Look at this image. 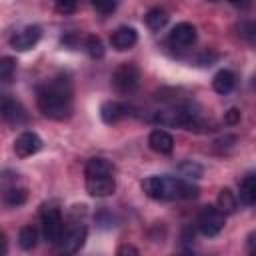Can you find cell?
<instances>
[{"instance_id":"cell-20","label":"cell","mask_w":256,"mask_h":256,"mask_svg":"<svg viewBox=\"0 0 256 256\" xmlns=\"http://www.w3.org/2000/svg\"><path fill=\"white\" fill-rule=\"evenodd\" d=\"M166 24H168V14H166V10H162V8H150V10H148V14H146V26H148L150 30L158 32V30H162Z\"/></svg>"},{"instance_id":"cell-16","label":"cell","mask_w":256,"mask_h":256,"mask_svg":"<svg viewBox=\"0 0 256 256\" xmlns=\"http://www.w3.org/2000/svg\"><path fill=\"white\" fill-rule=\"evenodd\" d=\"M234 86H236V76H234L232 70H220L212 78V88L218 94H228V92L234 90Z\"/></svg>"},{"instance_id":"cell-19","label":"cell","mask_w":256,"mask_h":256,"mask_svg":"<svg viewBox=\"0 0 256 256\" xmlns=\"http://www.w3.org/2000/svg\"><path fill=\"white\" fill-rule=\"evenodd\" d=\"M26 198H28V192H26L24 188H16V186L6 188V190H4V196H2L4 206H8V208H18V206H22V204L26 202Z\"/></svg>"},{"instance_id":"cell-7","label":"cell","mask_w":256,"mask_h":256,"mask_svg":"<svg viewBox=\"0 0 256 256\" xmlns=\"http://www.w3.org/2000/svg\"><path fill=\"white\" fill-rule=\"evenodd\" d=\"M40 38H42V28L36 24H30V26H26V28H22L10 36V46L18 52H26V50L34 48Z\"/></svg>"},{"instance_id":"cell-18","label":"cell","mask_w":256,"mask_h":256,"mask_svg":"<svg viewBox=\"0 0 256 256\" xmlns=\"http://www.w3.org/2000/svg\"><path fill=\"white\" fill-rule=\"evenodd\" d=\"M238 196L230 190V188H222L220 190V194H218V208L224 212V214H234L236 212V208H238Z\"/></svg>"},{"instance_id":"cell-15","label":"cell","mask_w":256,"mask_h":256,"mask_svg":"<svg viewBox=\"0 0 256 256\" xmlns=\"http://www.w3.org/2000/svg\"><path fill=\"white\" fill-rule=\"evenodd\" d=\"M238 200L246 206L256 204V174H248L244 176V180L240 182V190H238Z\"/></svg>"},{"instance_id":"cell-17","label":"cell","mask_w":256,"mask_h":256,"mask_svg":"<svg viewBox=\"0 0 256 256\" xmlns=\"http://www.w3.org/2000/svg\"><path fill=\"white\" fill-rule=\"evenodd\" d=\"M84 174H86V178H90V176H102V174H114V168H112V164L106 158H90L86 162Z\"/></svg>"},{"instance_id":"cell-9","label":"cell","mask_w":256,"mask_h":256,"mask_svg":"<svg viewBox=\"0 0 256 256\" xmlns=\"http://www.w3.org/2000/svg\"><path fill=\"white\" fill-rule=\"evenodd\" d=\"M168 42L172 48H188L196 42V28L188 22H180L170 30Z\"/></svg>"},{"instance_id":"cell-25","label":"cell","mask_w":256,"mask_h":256,"mask_svg":"<svg viewBox=\"0 0 256 256\" xmlns=\"http://www.w3.org/2000/svg\"><path fill=\"white\" fill-rule=\"evenodd\" d=\"M238 34L240 38H244L248 44L256 46V22H242L238 26Z\"/></svg>"},{"instance_id":"cell-6","label":"cell","mask_w":256,"mask_h":256,"mask_svg":"<svg viewBox=\"0 0 256 256\" xmlns=\"http://www.w3.org/2000/svg\"><path fill=\"white\" fill-rule=\"evenodd\" d=\"M86 234H88L86 226L80 224V222H76L74 226H68V228H66L62 240H60L56 246H58V250H60L62 254H74V252H78V250L84 246Z\"/></svg>"},{"instance_id":"cell-28","label":"cell","mask_w":256,"mask_h":256,"mask_svg":"<svg viewBox=\"0 0 256 256\" xmlns=\"http://www.w3.org/2000/svg\"><path fill=\"white\" fill-rule=\"evenodd\" d=\"M224 122H226V124H236V122H240V110H238V108H230V110L224 114Z\"/></svg>"},{"instance_id":"cell-31","label":"cell","mask_w":256,"mask_h":256,"mask_svg":"<svg viewBox=\"0 0 256 256\" xmlns=\"http://www.w3.org/2000/svg\"><path fill=\"white\" fill-rule=\"evenodd\" d=\"M228 2H232V4H242L244 0H228Z\"/></svg>"},{"instance_id":"cell-3","label":"cell","mask_w":256,"mask_h":256,"mask_svg":"<svg viewBox=\"0 0 256 256\" xmlns=\"http://www.w3.org/2000/svg\"><path fill=\"white\" fill-rule=\"evenodd\" d=\"M226 222V214L218 208V206H204L196 218V228L200 230V234L212 238L216 234H220V230L224 228Z\"/></svg>"},{"instance_id":"cell-1","label":"cell","mask_w":256,"mask_h":256,"mask_svg":"<svg viewBox=\"0 0 256 256\" xmlns=\"http://www.w3.org/2000/svg\"><path fill=\"white\" fill-rule=\"evenodd\" d=\"M38 108L50 120H66L72 114V84L66 76H56L38 88Z\"/></svg>"},{"instance_id":"cell-23","label":"cell","mask_w":256,"mask_h":256,"mask_svg":"<svg viewBox=\"0 0 256 256\" xmlns=\"http://www.w3.org/2000/svg\"><path fill=\"white\" fill-rule=\"evenodd\" d=\"M14 72H16V60L10 58V56H4V58L0 60V80L6 82V84L12 82Z\"/></svg>"},{"instance_id":"cell-29","label":"cell","mask_w":256,"mask_h":256,"mask_svg":"<svg viewBox=\"0 0 256 256\" xmlns=\"http://www.w3.org/2000/svg\"><path fill=\"white\" fill-rule=\"evenodd\" d=\"M248 250H250L252 254H256V232H252V234L248 236Z\"/></svg>"},{"instance_id":"cell-21","label":"cell","mask_w":256,"mask_h":256,"mask_svg":"<svg viewBox=\"0 0 256 256\" xmlns=\"http://www.w3.org/2000/svg\"><path fill=\"white\" fill-rule=\"evenodd\" d=\"M18 244L22 250H32L38 244V230L34 226H24L18 232Z\"/></svg>"},{"instance_id":"cell-26","label":"cell","mask_w":256,"mask_h":256,"mask_svg":"<svg viewBox=\"0 0 256 256\" xmlns=\"http://www.w3.org/2000/svg\"><path fill=\"white\" fill-rule=\"evenodd\" d=\"M90 4L94 6V10L96 12H100V14H112L114 10H116V0H90Z\"/></svg>"},{"instance_id":"cell-2","label":"cell","mask_w":256,"mask_h":256,"mask_svg":"<svg viewBox=\"0 0 256 256\" xmlns=\"http://www.w3.org/2000/svg\"><path fill=\"white\" fill-rule=\"evenodd\" d=\"M142 190L152 200H182L198 196L194 184L174 176H148L142 180Z\"/></svg>"},{"instance_id":"cell-13","label":"cell","mask_w":256,"mask_h":256,"mask_svg":"<svg viewBox=\"0 0 256 256\" xmlns=\"http://www.w3.org/2000/svg\"><path fill=\"white\" fill-rule=\"evenodd\" d=\"M148 144L158 154H170L174 150V138H172V134L166 132V130H162V128H156V130L150 132Z\"/></svg>"},{"instance_id":"cell-5","label":"cell","mask_w":256,"mask_h":256,"mask_svg":"<svg viewBox=\"0 0 256 256\" xmlns=\"http://www.w3.org/2000/svg\"><path fill=\"white\" fill-rule=\"evenodd\" d=\"M66 232V224L58 208H44L42 210V234L50 244H58Z\"/></svg>"},{"instance_id":"cell-11","label":"cell","mask_w":256,"mask_h":256,"mask_svg":"<svg viewBox=\"0 0 256 256\" xmlns=\"http://www.w3.org/2000/svg\"><path fill=\"white\" fill-rule=\"evenodd\" d=\"M2 118L10 126H20V124L26 122V110L18 100H14L10 96H4L2 98Z\"/></svg>"},{"instance_id":"cell-10","label":"cell","mask_w":256,"mask_h":256,"mask_svg":"<svg viewBox=\"0 0 256 256\" xmlns=\"http://www.w3.org/2000/svg\"><path fill=\"white\" fill-rule=\"evenodd\" d=\"M40 148H42V138L36 132H22L14 140V154L18 158H28V156L40 152Z\"/></svg>"},{"instance_id":"cell-27","label":"cell","mask_w":256,"mask_h":256,"mask_svg":"<svg viewBox=\"0 0 256 256\" xmlns=\"http://www.w3.org/2000/svg\"><path fill=\"white\" fill-rule=\"evenodd\" d=\"M56 2V10L62 12V14H70L76 10V4L78 0H54Z\"/></svg>"},{"instance_id":"cell-24","label":"cell","mask_w":256,"mask_h":256,"mask_svg":"<svg viewBox=\"0 0 256 256\" xmlns=\"http://www.w3.org/2000/svg\"><path fill=\"white\" fill-rule=\"evenodd\" d=\"M180 174L184 176V178H188V180H196V178H200L202 176V166L200 164H196V162H192V160H188V162H182L180 164Z\"/></svg>"},{"instance_id":"cell-8","label":"cell","mask_w":256,"mask_h":256,"mask_svg":"<svg viewBox=\"0 0 256 256\" xmlns=\"http://www.w3.org/2000/svg\"><path fill=\"white\" fill-rule=\"evenodd\" d=\"M86 190H88L90 196H96V198L112 196L114 190H116L114 174H102V176H90V178H86Z\"/></svg>"},{"instance_id":"cell-4","label":"cell","mask_w":256,"mask_h":256,"mask_svg":"<svg viewBox=\"0 0 256 256\" xmlns=\"http://www.w3.org/2000/svg\"><path fill=\"white\" fill-rule=\"evenodd\" d=\"M112 84H114L116 92H120V94H132L138 88V84H140V70H138V66L130 64V62L120 64L114 70Z\"/></svg>"},{"instance_id":"cell-12","label":"cell","mask_w":256,"mask_h":256,"mask_svg":"<svg viewBox=\"0 0 256 256\" xmlns=\"http://www.w3.org/2000/svg\"><path fill=\"white\" fill-rule=\"evenodd\" d=\"M136 42H138V32H136L134 28H130V26H120V28H116V30L112 32V36H110V44H112V48L118 50V52L130 50Z\"/></svg>"},{"instance_id":"cell-22","label":"cell","mask_w":256,"mask_h":256,"mask_svg":"<svg viewBox=\"0 0 256 256\" xmlns=\"http://www.w3.org/2000/svg\"><path fill=\"white\" fill-rule=\"evenodd\" d=\"M84 48H86L88 56H90V58H94V60H98V58H102V56H104V44H102V40H100L98 36H88V38H86Z\"/></svg>"},{"instance_id":"cell-14","label":"cell","mask_w":256,"mask_h":256,"mask_svg":"<svg viewBox=\"0 0 256 256\" xmlns=\"http://www.w3.org/2000/svg\"><path fill=\"white\" fill-rule=\"evenodd\" d=\"M128 114H130V106L120 104V102H114V100L104 102V104L100 106V116H102V120H104L106 124H116L118 120L126 118Z\"/></svg>"},{"instance_id":"cell-30","label":"cell","mask_w":256,"mask_h":256,"mask_svg":"<svg viewBox=\"0 0 256 256\" xmlns=\"http://www.w3.org/2000/svg\"><path fill=\"white\" fill-rule=\"evenodd\" d=\"M118 254H138V250L134 246H120L118 248Z\"/></svg>"}]
</instances>
